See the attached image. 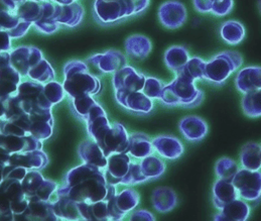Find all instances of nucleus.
<instances>
[{
  "instance_id": "1",
  "label": "nucleus",
  "mask_w": 261,
  "mask_h": 221,
  "mask_svg": "<svg viewBox=\"0 0 261 221\" xmlns=\"http://www.w3.org/2000/svg\"><path fill=\"white\" fill-rule=\"evenodd\" d=\"M67 184L57 189V194L75 202L94 203L104 200L108 183L104 171L89 164L72 169L66 176Z\"/></svg>"
},
{
  "instance_id": "2",
  "label": "nucleus",
  "mask_w": 261,
  "mask_h": 221,
  "mask_svg": "<svg viewBox=\"0 0 261 221\" xmlns=\"http://www.w3.org/2000/svg\"><path fill=\"white\" fill-rule=\"evenodd\" d=\"M169 107L196 108L204 101V92L196 86V82L182 74H176L174 80L166 85L160 98Z\"/></svg>"
},
{
  "instance_id": "3",
  "label": "nucleus",
  "mask_w": 261,
  "mask_h": 221,
  "mask_svg": "<svg viewBox=\"0 0 261 221\" xmlns=\"http://www.w3.org/2000/svg\"><path fill=\"white\" fill-rule=\"evenodd\" d=\"M63 87L72 98L97 94L101 89L99 79L89 73L88 66L81 61H72L64 68Z\"/></svg>"
},
{
  "instance_id": "4",
  "label": "nucleus",
  "mask_w": 261,
  "mask_h": 221,
  "mask_svg": "<svg viewBox=\"0 0 261 221\" xmlns=\"http://www.w3.org/2000/svg\"><path fill=\"white\" fill-rule=\"evenodd\" d=\"M243 66V57L237 51H223L206 63L205 81L222 86Z\"/></svg>"
},
{
  "instance_id": "5",
  "label": "nucleus",
  "mask_w": 261,
  "mask_h": 221,
  "mask_svg": "<svg viewBox=\"0 0 261 221\" xmlns=\"http://www.w3.org/2000/svg\"><path fill=\"white\" fill-rule=\"evenodd\" d=\"M94 11L97 20L103 24L115 23L134 15L128 0H96Z\"/></svg>"
},
{
  "instance_id": "6",
  "label": "nucleus",
  "mask_w": 261,
  "mask_h": 221,
  "mask_svg": "<svg viewBox=\"0 0 261 221\" xmlns=\"http://www.w3.org/2000/svg\"><path fill=\"white\" fill-rule=\"evenodd\" d=\"M232 182L240 198L257 203L261 199V171L239 169Z\"/></svg>"
},
{
  "instance_id": "7",
  "label": "nucleus",
  "mask_w": 261,
  "mask_h": 221,
  "mask_svg": "<svg viewBox=\"0 0 261 221\" xmlns=\"http://www.w3.org/2000/svg\"><path fill=\"white\" fill-rule=\"evenodd\" d=\"M140 201L139 194L134 189H125L108 201L110 220H122L127 213L134 210Z\"/></svg>"
},
{
  "instance_id": "8",
  "label": "nucleus",
  "mask_w": 261,
  "mask_h": 221,
  "mask_svg": "<svg viewBox=\"0 0 261 221\" xmlns=\"http://www.w3.org/2000/svg\"><path fill=\"white\" fill-rule=\"evenodd\" d=\"M98 145L102 149L107 158L112 154L128 153L129 134L124 126L119 122H114L105 134L103 141Z\"/></svg>"
},
{
  "instance_id": "9",
  "label": "nucleus",
  "mask_w": 261,
  "mask_h": 221,
  "mask_svg": "<svg viewBox=\"0 0 261 221\" xmlns=\"http://www.w3.org/2000/svg\"><path fill=\"white\" fill-rule=\"evenodd\" d=\"M158 15L162 26L169 30H177L188 20L187 7L177 0L164 2L159 8Z\"/></svg>"
},
{
  "instance_id": "10",
  "label": "nucleus",
  "mask_w": 261,
  "mask_h": 221,
  "mask_svg": "<svg viewBox=\"0 0 261 221\" xmlns=\"http://www.w3.org/2000/svg\"><path fill=\"white\" fill-rule=\"evenodd\" d=\"M145 80L146 77L142 73L137 72L133 67L126 65L113 74L112 84L115 91L134 92L142 91Z\"/></svg>"
},
{
  "instance_id": "11",
  "label": "nucleus",
  "mask_w": 261,
  "mask_h": 221,
  "mask_svg": "<svg viewBox=\"0 0 261 221\" xmlns=\"http://www.w3.org/2000/svg\"><path fill=\"white\" fill-rule=\"evenodd\" d=\"M42 59V52L35 46H19L10 53V65L23 76Z\"/></svg>"
},
{
  "instance_id": "12",
  "label": "nucleus",
  "mask_w": 261,
  "mask_h": 221,
  "mask_svg": "<svg viewBox=\"0 0 261 221\" xmlns=\"http://www.w3.org/2000/svg\"><path fill=\"white\" fill-rule=\"evenodd\" d=\"M116 101L124 108L138 114H148L153 109V101L142 91H115Z\"/></svg>"
},
{
  "instance_id": "13",
  "label": "nucleus",
  "mask_w": 261,
  "mask_h": 221,
  "mask_svg": "<svg viewBox=\"0 0 261 221\" xmlns=\"http://www.w3.org/2000/svg\"><path fill=\"white\" fill-rule=\"evenodd\" d=\"M42 141L32 134L25 136H17L0 133V148L10 155L42 150Z\"/></svg>"
},
{
  "instance_id": "14",
  "label": "nucleus",
  "mask_w": 261,
  "mask_h": 221,
  "mask_svg": "<svg viewBox=\"0 0 261 221\" xmlns=\"http://www.w3.org/2000/svg\"><path fill=\"white\" fill-rule=\"evenodd\" d=\"M131 160L127 153L112 154L108 157L107 168L104 170L105 179L108 184L117 186L127 174L130 167Z\"/></svg>"
},
{
  "instance_id": "15",
  "label": "nucleus",
  "mask_w": 261,
  "mask_h": 221,
  "mask_svg": "<svg viewBox=\"0 0 261 221\" xmlns=\"http://www.w3.org/2000/svg\"><path fill=\"white\" fill-rule=\"evenodd\" d=\"M178 130L187 140L191 142H198L206 137L209 128L206 120L202 117L189 115L179 120Z\"/></svg>"
},
{
  "instance_id": "16",
  "label": "nucleus",
  "mask_w": 261,
  "mask_h": 221,
  "mask_svg": "<svg viewBox=\"0 0 261 221\" xmlns=\"http://www.w3.org/2000/svg\"><path fill=\"white\" fill-rule=\"evenodd\" d=\"M151 140L153 150L164 159L177 160L185 152L184 143L174 135H159Z\"/></svg>"
},
{
  "instance_id": "17",
  "label": "nucleus",
  "mask_w": 261,
  "mask_h": 221,
  "mask_svg": "<svg viewBox=\"0 0 261 221\" xmlns=\"http://www.w3.org/2000/svg\"><path fill=\"white\" fill-rule=\"evenodd\" d=\"M89 62L97 66V68L106 74L115 73L127 65L125 56L117 50H109L104 54H98L89 59Z\"/></svg>"
},
{
  "instance_id": "18",
  "label": "nucleus",
  "mask_w": 261,
  "mask_h": 221,
  "mask_svg": "<svg viewBox=\"0 0 261 221\" xmlns=\"http://www.w3.org/2000/svg\"><path fill=\"white\" fill-rule=\"evenodd\" d=\"M236 89L244 94L261 88L260 66H248L238 70L235 80Z\"/></svg>"
},
{
  "instance_id": "19",
  "label": "nucleus",
  "mask_w": 261,
  "mask_h": 221,
  "mask_svg": "<svg viewBox=\"0 0 261 221\" xmlns=\"http://www.w3.org/2000/svg\"><path fill=\"white\" fill-rule=\"evenodd\" d=\"M251 208L247 201L238 197L227 203L214 215L216 221H246L250 216Z\"/></svg>"
},
{
  "instance_id": "20",
  "label": "nucleus",
  "mask_w": 261,
  "mask_h": 221,
  "mask_svg": "<svg viewBox=\"0 0 261 221\" xmlns=\"http://www.w3.org/2000/svg\"><path fill=\"white\" fill-rule=\"evenodd\" d=\"M30 204L27 211L17 220H59L54 212L50 201H44L34 196L29 199Z\"/></svg>"
},
{
  "instance_id": "21",
  "label": "nucleus",
  "mask_w": 261,
  "mask_h": 221,
  "mask_svg": "<svg viewBox=\"0 0 261 221\" xmlns=\"http://www.w3.org/2000/svg\"><path fill=\"white\" fill-rule=\"evenodd\" d=\"M48 159L42 150L11 154L8 165L23 167L28 170H41L47 165Z\"/></svg>"
},
{
  "instance_id": "22",
  "label": "nucleus",
  "mask_w": 261,
  "mask_h": 221,
  "mask_svg": "<svg viewBox=\"0 0 261 221\" xmlns=\"http://www.w3.org/2000/svg\"><path fill=\"white\" fill-rule=\"evenodd\" d=\"M84 15V9L78 2L70 4H61L56 2V10L54 14V20L59 24H65L67 27L78 26Z\"/></svg>"
},
{
  "instance_id": "23",
  "label": "nucleus",
  "mask_w": 261,
  "mask_h": 221,
  "mask_svg": "<svg viewBox=\"0 0 261 221\" xmlns=\"http://www.w3.org/2000/svg\"><path fill=\"white\" fill-rule=\"evenodd\" d=\"M79 155L86 164L93 165L103 171L107 168L108 158L94 140L87 139L82 141L79 146Z\"/></svg>"
},
{
  "instance_id": "24",
  "label": "nucleus",
  "mask_w": 261,
  "mask_h": 221,
  "mask_svg": "<svg viewBox=\"0 0 261 221\" xmlns=\"http://www.w3.org/2000/svg\"><path fill=\"white\" fill-rule=\"evenodd\" d=\"M153 208L160 213H169L177 205V195L170 187H159L151 194Z\"/></svg>"
},
{
  "instance_id": "25",
  "label": "nucleus",
  "mask_w": 261,
  "mask_h": 221,
  "mask_svg": "<svg viewBox=\"0 0 261 221\" xmlns=\"http://www.w3.org/2000/svg\"><path fill=\"white\" fill-rule=\"evenodd\" d=\"M53 204V209L55 214L59 219L64 220H80L83 219L77 202L71 200L66 196H61L57 194L56 191V199L49 200Z\"/></svg>"
},
{
  "instance_id": "26",
  "label": "nucleus",
  "mask_w": 261,
  "mask_h": 221,
  "mask_svg": "<svg viewBox=\"0 0 261 221\" xmlns=\"http://www.w3.org/2000/svg\"><path fill=\"white\" fill-rule=\"evenodd\" d=\"M21 82L19 72L11 65L0 69V99H5L17 94Z\"/></svg>"
},
{
  "instance_id": "27",
  "label": "nucleus",
  "mask_w": 261,
  "mask_h": 221,
  "mask_svg": "<svg viewBox=\"0 0 261 221\" xmlns=\"http://www.w3.org/2000/svg\"><path fill=\"white\" fill-rule=\"evenodd\" d=\"M213 203L218 210L222 209L227 203L239 197L238 192L232 181L217 179L213 185Z\"/></svg>"
},
{
  "instance_id": "28",
  "label": "nucleus",
  "mask_w": 261,
  "mask_h": 221,
  "mask_svg": "<svg viewBox=\"0 0 261 221\" xmlns=\"http://www.w3.org/2000/svg\"><path fill=\"white\" fill-rule=\"evenodd\" d=\"M190 58L191 56L188 48L185 45L180 44L170 46L166 51L164 56L166 66L175 75L182 70V68L185 67Z\"/></svg>"
},
{
  "instance_id": "29",
  "label": "nucleus",
  "mask_w": 261,
  "mask_h": 221,
  "mask_svg": "<svg viewBox=\"0 0 261 221\" xmlns=\"http://www.w3.org/2000/svg\"><path fill=\"white\" fill-rule=\"evenodd\" d=\"M220 37L226 44L237 45L244 41L246 30L238 20H227L220 28Z\"/></svg>"
},
{
  "instance_id": "30",
  "label": "nucleus",
  "mask_w": 261,
  "mask_h": 221,
  "mask_svg": "<svg viewBox=\"0 0 261 221\" xmlns=\"http://www.w3.org/2000/svg\"><path fill=\"white\" fill-rule=\"evenodd\" d=\"M152 140L150 137L143 133H133L129 135L128 153L136 159H143L153 153Z\"/></svg>"
},
{
  "instance_id": "31",
  "label": "nucleus",
  "mask_w": 261,
  "mask_h": 221,
  "mask_svg": "<svg viewBox=\"0 0 261 221\" xmlns=\"http://www.w3.org/2000/svg\"><path fill=\"white\" fill-rule=\"evenodd\" d=\"M239 160L243 169L252 171L261 170L260 144L253 141L245 143L241 148Z\"/></svg>"
},
{
  "instance_id": "32",
  "label": "nucleus",
  "mask_w": 261,
  "mask_h": 221,
  "mask_svg": "<svg viewBox=\"0 0 261 221\" xmlns=\"http://www.w3.org/2000/svg\"><path fill=\"white\" fill-rule=\"evenodd\" d=\"M125 50L128 56L137 60H144L152 50L151 41L142 35H133L125 41Z\"/></svg>"
},
{
  "instance_id": "33",
  "label": "nucleus",
  "mask_w": 261,
  "mask_h": 221,
  "mask_svg": "<svg viewBox=\"0 0 261 221\" xmlns=\"http://www.w3.org/2000/svg\"><path fill=\"white\" fill-rule=\"evenodd\" d=\"M17 14L21 20L36 23L43 16V4L35 0L17 2Z\"/></svg>"
},
{
  "instance_id": "34",
  "label": "nucleus",
  "mask_w": 261,
  "mask_h": 221,
  "mask_svg": "<svg viewBox=\"0 0 261 221\" xmlns=\"http://www.w3.org/2000/svg\"><path fill=\"white\" fill-rule=\"evenodd\" d=\"M139 164L142 173L147 178V180L159 179L166 172V164L164 161L153 155L143 158Z\"/></svg>"
},
{
  "instance_id": "35",
  "label": "nucleus",
  "mask_w": 261,
  "mask_h": 221,
  "mask_svg": "<svg viewBox=\"0 0 261 221\" xmlns=\"http://www.w3.org/2000/svg\"><path fill=\"white\" fill-rule=\"evenodd\" d=\"M241 108L243 113L250 118L261 117V88L244 94Z\"/></svg>"
},
{
  "instance_id": "36",
  "label": "nucleus",
  "mask_w": 261,
  "mask_h": 221,
  "mask_svg": "<svg viewBox=\"0 0 261 221\" xmlns=\"http://www.w3.org/2000/svg\"><path fill=\"white\" fill-rule=\"evenodd\" d=\"M206 63L207 62L200 57H191L178 74H182L195 82L205 80Z\"/></svg>"
},
{
  "instance_id": "37",
  "label": "nucleus",
  "mask_w": 261,
  "mask_h": 221,
  "mask_svg": "<svg viewBox=\"0 0 261 221\" xmlns=\"http://www.w3.org/2000/svg\"><path fill=\"white\" fill-rule=\"evenodd\" d=\"M110 128H111V124L109 122V119L106 113L98 115L97 117H95L87 124L89 135L98 144H100L103 141L105 134L110 130Z\"/></svg>"
},
{
  "instance_id": "38",
  "label": "nucleus",
  "mask_w": 261,
  "mask_h": 221,
  "mask_svg": "<svg viewBox=\"0 0 261 221\" xmlns=\"http://www.w3.org/2000/svg\"><path fill=\"white\" fill-rule=\"evenodd\" d=\"M0 191L6 195L11 202H17L27 199V195L21 185V181L15 179H3L0 183Z\"/></svg>"
},
{
  "instance_id": "39",
  "label": "nucleus",
  "mask_w": 261,
  "mask_h": 221,
  "mask_svg": "<svg viewBox=\"0 0 261 221\" xmlns=\"http://www.w3.org/2000/svg\"><path fill=\"white\" fill-rule=\"evenodd\" d=\"M27 76L31 77L34 81L46 84L50 81H54L55 72L49 63L44 58L28 72Z\"/></svg>"
},
{
  "instance_id": "40",
  "label": "nucleus",
  "mask_w": 261,
  "mask_h": 221,
  "mask_svg": "<svg viewBox=\"0 0 261 221\" xmlns=\"http://www.w3.org/2000/svg\"><path fill=\"white\" fill-rule=\"evenodd\" d=\"M44 84L37 81H24L18 85L17 95L31 103H34L39 95L44 92Z\"/></svg>"
},
{
  "instance_id": "41",
  "label": "nucleus",
  "mask_w": 261,
  "mask_h": 221,
  "mask_svg": "<svg viewBox=\"0 0 261 221\" xmlns=\"http://www.w3.org/2000/svg\"><path fill=\"white\" fill-rule=\"evenodd\" d=\"M239 168L237 163L227 157L219 159L215 165V175L218 179H224L232 181V179L237 174Z\"/></svg>"
},
{
  "instance_id": "42",
  "label": "nucleus",
  "mask_w": 261,
  "mask_h": 221,
  "mask_svg": "<svg viewBox=\"0 0 261 221\" xmlns=\"http://www.w3.org/2000/svg\"><path fill=\"white\" fill-rule=\"evenodd\" d=\"M73 108L75 113L84 121H87L88 117L93 108L98 104L91 95H84L72 98Z\"/></svg>"
},
{
  "instance_id": "43",
  "label": "nucleus",
  "mask_w": 261,
  "mask_h": 221,
  "mask_svg": "<svg viewBox=\"0 0 261 221\" xmlns=\"http://www.w3.org/2000/svg\"><path fill=\"white\" fill-rule=\"evenodd\" d=\"M44 178L39 170H29L25 177L21 180V185L27 197L30 199L36 196V192L40 185L43 183Z\"/></svg>"
},
{
  "instance_id": "44",
  "label": "nucleus",
  "mask_w": 261,
  "mask_h": 221,
  "mask_svg": "<svg viewBox=\"0 0 261 221\" xmlns=\"http://www.w3.org/2000/svg\"><path fill=\"white\" fill-rule=\"evenodd\" d=\"M53 130H54V121L37 120V121H31L29 132L36 138L43 140L51 136Z\"/></svg>"
},
{
  "instance_id": "45",
  "label": "nucleus",
  "mask_w": 261,
  "mask_h": 221,
  "mask_svg": "<svg viewBox=\"0 0 261 221\" xmlns=\"http://www.w3.org/2000/svg\"><path fill=\"white\" fill-rule=\"evenodd\" d=\"M165 86L166 85L162 80L155 77H147L142 89V92L152 100L153 99L160 100Z\"/></svg>"
},
{
  "instance_id": "46",
  "label": "nucleus",
  "mask_w": 261,
  "mask_h": 221,
  "mask_svg": "<svg viewBox=\"0 0 261 221\" xmlns=\"http://www.w3.org/2000/svg\"><path fill=\"white\" fill-rule=\"evenodd\" d=\"M44 93L47 100L54 106L61 102L65 96V90L62 84L57 81H50L44 85Z\"/></svg>"
},
{
  "instance_id": "47",
  "label": "nucleus",
  "mask_w": 261,
  "mask_h": 221,
  "mask_svg": "<svg viewBox=\"0 0 261 221\" xmlns=\"http://www.w3.org/2000/svg\"><path fill=\"white\" fill-rule=\"evenodd\" d=\"M146 181H148V180L142 173L140 164L131 163L127 174L121 180L120 184L121 185H126V186H131V185L140 184V183H143V182H146Z\"/></svg>"
},
{
  "instance_id": "48",
  "label": "nucleus",
  "mask_w": 261,
  "mask_h": 221,
  "mask_svg": "<svg viewBox=\"0 0 261 221\" xmlns=\"http://www.w3.org/2000/svg\"><path fill=\"white\" fill-rule=\"evenodd\" d=\"M58 189V185L57 183H55L51 180H47L44 179L43 183L40 185V187L38 188L37 192H36V196L44 201H49V199L51 198V196L54 195V193L57 191Z\"/></svg>"
},
{
  "instance_id": "49",
  "label": "nucleus",
  "mask_w": 261,
  "mask_h": 221,
  "mask_svg": "<svg viewBox=\"0 0 261 221\" xmlns=\"http://www.w3.org/2000/svg\"><path fill=\"white\" fill-rule=\"evenodd\" d=\"M234 0H216L212 3L211 13L217 17H223L233 10Z\"/></svg>"
},
{
  "instance_id": "50",
  "label": "nucleus",
  "mask_w": 261,
  "mask_h": 221,
  "mask_svg": "<svg viewBox=\"0 0 261 221\" xmlns=\"http://www.w3.org/2000/svg\"><path fill=\"white\" fill-rule=\"evenodd\" d=\"M28 169L19 166H12V165H6L3 170V179H15L21 181L25 177L28 173Z\"/></svg>"
},
{
  "instance_id": "51",
  "label": "nucleus",
  "mask_w": 261,
  "mask_h": 221,
  "mask_svg": "<svg viewBox=\"0 0 261 221\" xmlns=\"http://www.w3.org/2000/svg\"><path fill=\"white\" fill-rule=\"evenodd\" d=\"M35 27L42 33L50 35L58 31L60 24L56 21H37L34 23Z\"/></svg>"
},
{
  "instance_id": "52",
  "label": "nucleus",
  "mask_w": 261,
  "mask_h": 221,
  "mask_svg": "<svg viewBox=\"0 0 261 221\" xmlns=\"http://www.w3.org/2000/svg\"><path fill=\"white\" fill-rule=\"evenodd\" d=\"M212 0H193L194 8L200 13H211Z\"/></svg>"
},
{
  "instance_id": "53",
  "label": "nucleus",
  "mask_w": 261,
  "mask_h": 221,
  "mask_svg": "<svg viewBox=\"0 0 261 221\" xmlns=\"http://www.w3.org/2000/svg\"><path fill=\"white\" fill-rule=\"evenodd\" d=\"M128 1L134 15L139 14L144 10H146V8L149 6V3H150V0H128Z\"/></svg>"
},
{
  "instance_id": "54",
  "label": "nucleus",
  "mask_w": 261,
  "mask_h": 221,
  "mask_svg": "<svg viewBox=\"0 0 261 221\" xmlns=\"http://www.w3.org/2000/svg\"><path fill=\"white\" fill-rule=\"evenodd\" d=\"M130 220L154 221L155 220V216L147 210H137V211L132 213V215L130 216Z\"/></svg>"
},
{
  "instance_id": "55",
  "label": "nucleus",
  "mask_w": 261,
  "mask_h": 221,
  "mask_svg": "<svg viewBox=\"0 0 261 221\" xmlns=\"http://www.w3.org/2000/svg\"><path fill=\"white\" fill-rule=\"evenodd\" d=\"M11 50V37L6 31L0 30V52H9Z\"/></svg>"
},
{
  "instance_id": "56",
  "label": "nucleus",
  "mask_w": 261,
  "mask_h": 221,
  "mask_svg": "<svg viewBox=\"0 0 261 221\" xmlns=\"http://www.w3.org/2000/svg\"><path fill=\"white\" fill-rule=\"evenodd\" d=\"M10 65V54L8 52H0V69Z\"/></svg>"
},
{
  "instance_id": "57",
  "label": "nucleus",
  "mask_w": 261,
  "mask_h": 221,
  "mask_svg": "<svg viewBox=\"0 0 261 221\" xmlns=\"http://www.w3.org/2000/svg\"><path fill=\"white\" fill-rule=\"evenodd\" d=\"M0 120H6L5 119V107H4V102L2 99H0Z\"/></svg>"
},
{
  "instance_id": "58",
  "label": "nucleus",
  "mask_w": 261,
  "mask_h": 221,
  "mask_svg": "<svg viewBox=\"0 0 261 221\" xmlns=\"http://www.w3.org/2000/svg\"><path fill=\"white\" fill-rule=\"evenodd\" d=\"M257 8L261 13V0H257Z\"/></svg>"
},
{
  "instance_id": "59",
  "label": "nucleus",
  "mask_w": 261,
  "mask_h": 221,
  "mask_svg": "<svg viewBox=\"0 0 261 221\" xmlns=\"http://www.w3.org/2000/svg\"><path fill=\"white\" fill-rule=\"evenodd\" d=\"M35 1H39V2H43V1H45V0H35Z\"/></svg>"
},
{
  "instance_id": "60",
  "label": "nucleus",
  "mask_w": 261,
  "mask_h": 221,
  "mask_svg": "<svg viewBox=\"0 0 261 221\" xmlns=\"http://www.w3.org/2000/svg\"><path fill=\"white\" fill-rule=\"evenodd\" d=\"M2 180H3V178L0 177V183H1V182H2Z\"/></svg>"
},
{
  "instance_id": "61",
  "label": "nucleus",
  "mask_w": 261,
  "mask_h": 221,
  "mask_svg": "<svg viewBox=\"0 0 261 221\" xmlns=\"http://www.w3.org/2000/svg\"><path fill=\"white\" fill-rule=\"evenodd\" d=\"M260 156H261V145H260Z\"/></svg>"
},
{
  "instance_id": "62",
  "label": "nucleus",
  "mask_w": 261,
  "mask_h": 221,
  "mask_svg": "<svg viewBox=\"0 0 261 221\" xmlns=\"http://www.w3.org/2000/svg\"><path fill=\"white\" fill-rule=\"evenodd\" d=\"M212 1H216V0H212Z\"/></svg>"
},
{
  "instance_id": "63",
  "label": "nucleus",
  "mask_w": 261,
  "mask_h": 221,
  "mask_svg": "<svg viewBox=\"0 0 261 221\" xmlns=\"http://www.w3.org/2000/svg\"><path fill=\"white\" fill-rule=\"evenodd\" d=\"M0 30H1V29H0Z\"/></svg>"
}]
</instances>
